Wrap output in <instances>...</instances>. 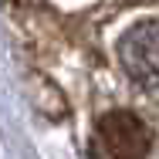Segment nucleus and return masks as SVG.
<instances>
[{"mask_svg":"<svg viewBox=\"0 0 159 159\" xmlns=\"http://www.w3.org/2000/svg\"><path fill=\"white\" fill-rule=\"evenodd\" d=\"M98 146L105 159H142L149 152V129L125 108L105 112L98 119Z\"/></svg>","mask_w":159,"mask_h":159,"instance_id":"obj_1","label":"nucleus"},{"mask_svg":"<svg viewBox=\"0 0 159 159\" xmlns=\"http://www.w3.org/2000/svg\"><path fill=\"white\" fill-rule=\"evenodd\" d=\"M122 58L125 68L139 81H159V24H139L122 41Z\"/></svg>","mask_w":159,"mask_h":159,"instance_id":"obj_2","label":"nucleus"}]
</instances>
